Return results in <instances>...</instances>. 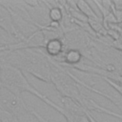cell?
Segmentation results:
<instances>
[{
  "label": "cell",
  "mask_w": 122,
  "mask_h": 122,
  "mask_svg": "<svg viewBox=\"0 0 122 122\" xmlns=\"http://www.w3.org/2000/svg\"><path fill=\"white\" fill-rule=\"evenodd\" d=\"M51 80L63 96L72 98L79 103L81 102V94L77 87V82L70 72L60 67H51Z\"/></svg>",
  "instance_id": "obj_1"
},
{
  "label": "cell",
  "mask_w": 122,
  "mask_h": 122,
  "mask_svg": "<svg viewBox=\"0 0 122 122\" xmlns=\"http://www.w3.org/2000/svg\"><path fill=\"white\" fill-rule=\"evenodd\" d=\"M44 48L46 50V52L48 55L51 57H58L60 55H63L65 45L64 41L61 38H54L47 41L44 44Z\"/></svg>",
  "instance_id": "obj_2"
},
{
  "label": "cell",
  "mask_w": 122,
  "mask_h": 122,
  "mask_svg": "<svg viewBox=\"0 0 122 122\" xmlns=\"http://www.w3.org/2000/svg\"><path fill=\"white\" fill-rule=\"evenodd\" d=\"M82 57H83L82 52L78 49H72V48L68 49L62 55L63 61L66 64L72 65V66L80 63L82 60Z\"/></svg>",
  "instance_id": "obj_3"
},
{
  "label": "cell",
  "mask_w": 122,
  "mask_h": 122,
  "mask_svg": "<svg viewBox=\"0 0 122 122\" xmlns=\"http://www.w3.org/2000/svg\"><path fill=\"white\" fill-rule=\"evenodd\" d=\"M75 5H76L78 10L87 19H93V20H98L99 19L98 15L93 11V10L91 8V6L88 2H86V1H77V2H75Z\"/></svg>",
  "instance_id": "obj_4"
},
{
  "label": "cell",
  "mask_w": 122,
  "mask_h": 122,
  "mask_svg": "<svg viewBox=\"0 0 122 122\" xmlns=\"http://www.w3.org/2000/svg\"><path fill=\"white\" fill-rule=\"evenodd\" d=\"M49 18H50L51 23L60 24L63 21V18H64L63 8L60 7V6L51 7V9L49 10Z\"/></svg>",
  "instance_id": "obj_5"
},
{
  "label": "cell",
  "mask_w": 122,
  "mask_h": 122,
  "mask_svg": "<svg viewBox=\"0 0 122 122\" xmlns=\"http://www.w3.org/2000/svg\"><path fill=\"white\" fill-rule=\"evenodd\" d=\"M111 11L112 12L115 22L122 23V9H118L113 5V2H111Z\"/></svg>",
  "instance_id": "obj_6"
},
{
  "label": "cell",
  "mask_w": 122,
  "mask_h": 122,
  "mask_svg": "<svg viewBox=\"0 0 122 122\" xmlns=\"http://www.w3.org/2000/svg\"><path fill=\"white\" fill-rule=\"evenodd\" d=\"M100 76L103 78L104 81H106L113 90H115L122 96V85L121 84H119V83H117V82H115V81H113V80H112V79H110V78H108L106 76H102V75H100Z\"/></svg>",
  "instance_id": "obj_7"
},
{
  "label": "cell",
  "mask_w": 122,
  "mask_h": 122,
  "mask_svg": "<svg viewBox=\"0 0 122 122\" xmlns=\"http://www.w3.org/2000/svg\"><path fill=\"white\" fill-rule=\"evenodd\" d=\"M75 122H92L90 117H89V114H88V111L85 114H82V115H78Z\"/></svg>",
  "instance_id": "obj_8"
},
{
  "label": "cell",
  "mask_w": 122,
  "mask_h": 122,
  "mask_svg": "<svg viewBox=\"0 0 122 122\" xmlns=\"http://www.w3.org/2000/svg\"><path fill=\"white\" fill-rule=\"evenodd\" d=\"M88 114H89V117H90V119H91V121H92V122H98L96 119H94V118L91 115V113H90V112H89V111H88Z\"/></svg>",
  "instance_id": "obj_9"
}]
</instances>
